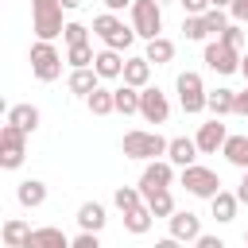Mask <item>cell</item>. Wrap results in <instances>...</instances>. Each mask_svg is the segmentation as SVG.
<instances>
[{
  "label": "cell",
  "mask_w": 248,
  "mask_h": 248,
  "mask_svg": "<svg viewBox=\"0 0 248 248\" xmlns=\"http://www.w3.org/2000/svg\"><path fill=\"white\" fill-rule=\"evenodd\" d=\"M31 31H35L39 39L54 43V39L66 31V23H62V4H58V0H31Z\"/></svg>",
  "instance_id": "cell-1"
},
{
  "label": "cell",
  "mask_w": 248,
  "mask_h": 248,
  "mask_svg": "<svg viewBox=\"0 0 248 248\" xmlns=\"http://www.w3.org/2000/svg\"><path fill=\"white\" fill-rule=\"evenodd\" d=\"M167 147H170V140H163L159 132H124V140H120V151L128 159H143V163L167 155Z\"/></svg>",
  "instance_id": "cell-2"
},
{
  "label": "cell",
  "mask_w": 248,
  "mask_h": 248,
  "mask_svg": "<svg viewBox=\"0 0 248 248\" xmlns=\"http://www.w3.org/2000/svg\"><path fill=\"white\" fill-rule=\"evenodd\" d=\"M93 35L108 46V50H128L136 39V27H124V19H116V12H105L93 19Z\"/></svg>",
  "instance_id": "cell-3"
},
{
  "label": "cell",
  "mask_w": 248,
  "mask_h": 248,
  "mask_svg": "<svg viewBox=\"0 0 248 248\" xmlns=\"http://www.w3.org/2000/svg\"><path fill=\"white\" fill-rule=\"evenodd\" d=\"M174 85H178V105H182V112H186V116H198V112H205L209 89L202 85V74H194V70H182Z\"/></svg>",
  "instance_id": "cell-4"
},
{
  "label": "cell",
  "mask_w": 248,
  "mask_h": 248,
  "mask_svg": "<svg viewBox=\"0 0 248 248\" xmlns=\"http://www.w3.org/2000/svg\"><path fill=\"white\" fill-rule=\"evenodd\" d=\"M31 74L39 81H58L62 78V54L54 50V43H46V39L31 43Z\"/></svg>",
  "instance_id": "cell-5"
},
{
  "label": "cell",
  "mask_w": 248,
  "mask_h": 248,
  "mask_svg": "<svg viewBox=\"0 0 248 248\" xmlns=\"http://www.w3.org/2000/svg\"><path fill=\"white\" fill-rule=\"evenodd\" d=\"M132 27L140 39H159V31H163L159 0H132Z\"/></svg>",
  "instance_id": "cell-6"
},
{
  "label": "cell",
  "mask_w": 248,
  "mask_h": 248,
  "mask_svg": "<svg viewBox=\"0 0 248 248\" xmlns=\"http://www.w3.org/2000/svg\"><path fill=\"white\" fill-rule=\"evenodd\" d=\"M27 155V132L16 128V124H4L0 128V167L4 170H16Z\"/></svg>",
  "instance_id": "cell-7"
},
{
  "label": "cell",
  "mask_w": 248,
  "mask_h": 248,
  "mask_svg": "<svg viewBox=\"0 0 248 248\" xmlns=\"http://www.w3.org/2000/svg\"><path fill=\"white\" fill-rule=\"evenodd\" d=\"M170 182H174V163H170V159H151V163L143 167V174H140V194H143V202H147L155 190H170Z\"/></svg>",
  "instance_id": "cell-8"
},
{
  "label": "cell",
  "mask_w": 248,
  "mask_h": 248,
  "mask_svg": "<svg viewBox=\"0 0 248 248\" xmlns=\"http://www.w3.org/2000/svg\"><path fill=\"white\" fill-rule=\"evenodd\" d=\"M205 66L213 70V74H236L240 70V50L236 46H229V43H221V39H213V43H205Z\"/></svg>",
  "instance_id": "cell-9"
},
{
  "label": "cell",
  "mask_w": 248,
  "mask_h": 248,
  "mask_svg": "<svg viewBox=\"0 0 248 248\" xmlns=\"http://www.w3.org/2000/svg\"><path fill=\"white\" fill-rule=\"evenodd\" d=\"M182 186L194 194V198H213V194H221V178H217V170H209V167H182Z\"/></svg>",
  "instance_id": "cell-10"
},
{
  "label": "cell",
  "mask_w": 248,
  "mask_h": 248,
  "mask_svg": "<svg viewBox=\"0 0 248 248\" xmlns=\"http://www.w3.org/2000/svg\"><path fill=\"white\" fill-rule=\"evenodd\" d=\"M140 116H143L147 124H167V116H170V101H167V93H163L159 85L140 89Z\"/></svg>",
  "instance_id": "cell-11"
},
{
  "label": "cell",
  "mask_w": 248,
  "mask_h": 248,
  "mask_svg": "<svg viewBox=\"0 0 248 248\" xmlns=\"http://www.w3.org/2000/svg\"><path fill=\"white\" fill-rule=\"evenodd\" d=\"M167 221H170V236H178L182 244H194L202 236V217L190 213V209H174Z\"/></svg>",
  "instance_id": "cell-12"
},
{
  "label": "cell",
  "mask_w": 248,
  "mask_h": 248,
  "mask_svg": "<svg viewBox=\"0 0 248 248\" xmlns=\"http://www.w3.org/2000/svg\"><path fill=\"white\" fill-rule=\"evenodd\" d=\"M194 140H198V151H202V155H217V151L225 147L229 132H225L221 116H213L209 124H202V128H198V136H194Z\"/></svg>",
  "instance_id": "cell-13"
},
{
  "label": "cell",
  "mask_w": 248,
  "mask_h": 248,
  "mask_svg": "<svg viewBox=\"0 0 248 248\" xmlns=\"http://www.w3.org/2000/svg\"><path fill=\"white\" fill-rule=\"evenodd\" d=\"M198 140H190V136H174L170 140V147H167V159L174 163V167H194L198 163Z\"/></svg>",
  "instance_id": "cell-14"
},
{
  "label": "cell",
  "mask_w": 248,
  "mask_h": 248,
  "mask_svg": "<svg viewBox=\"0 0 248 248\" xmlns=\"http://www.w3.org/2000/svg\"><path fill=\"white\" fill-rule=\"evenodd\" d=\"M23 248H70V236L62 229L46 225V229H31L27 240H23Z\"/></svg>",
  "instance_id": "cell-15"
},
{
  "label": "cell",
  "mask_w": 248,
  "mask_h": 248,
  "mask_svg": "<svg viewBox=\"0 0 248 248\" xmlns=\"http://www.w3.org/2000/svg\"><path fill=\"white\" fill-rule=\"evenodd\" d=\"M105 221H108V217H105V205H101V202H81V205H78V229H81V232H101Z\"/></svg>",
  "instance_id": "cell-16"
},
{
  "label": "cell",
  "mask_w": 248,
  "mask_h": 248,
  "mask_svg": "<svg viewBox=\"0 0 248 248\" xmlns=\"http://www.w3.org/2000/svg\"><path fill=\"white\" fill-rule=\"evenodd\" d=\"M16 198H19L23 209H39V205L46 202V182H39V178H23L19 190H16Z\"/></svg>",
  "instance_id": "cell-17"
},
{
  "label": "cell",
  "mask_w": 248,
  "mask_h": 248,
  "mask_svg": "<svg viewBox=\"0 0 248 248\" xmlns=\"http://www.w3.org/2000/svg\"><path fill=\"white\" fill-rule=\"evenodd\" d=\"M93 70L101 74V78H124V58H120V50H97V58H93Z\"/></svg>",
  "instance_id": "cell-18"
},
{
  "label": "cell",
  "mask_w": 248,
  "mask_h": 248,
  "mask_svg": "<svg viewBox=\"0 0 248 248\" xmlns=\"http://www.w3.org/2000/svg\"><path fill=\"white\" fill-rule=\"evenodd\" d=\"M66 85H70V93H78V97H89V93L101 85V74H97L93 66H85V70H74Z\"/></svg>",
  "instance_id": "cell-19"
},
{
  "label": "cell",
  "mask_w": 248,
  "mask_h": 248,
  "mask_svg": "<svg viewBox=\"0 0 248 248\" xmlns=\"http://www.w3.org/2000/svg\"><path fill=\"white\" fill-rule=\"evenodd\" d=\"M124 81L136 85V89H147V81H151V62H147V58H128V62H124Z\"/></svg>",
  "instance_id": "cell-20"
},
{
  "label": "cell",
  "mask_w": 248,
  "mask_h": 248,
  "mask_svg": "<svg viewBox=\"0 0 248 248\" xmlns=\"http://www.w3.org/2000/svg\"><path fill=\"white\" fill-rule=\"evenodd\" d=\"M8 124H16V128H23L27 136L39 128V108L35 105H12L8 108Z\"/></svg>",
  "instance_id": "cell-21"
},
{
  "label": "cell",
  "mask_w": 248,
  "mask_h": 248,
  "mask_svg": "<svg viewBox=\"0 0 248 248\" xmlns=\"http://www.w3.org/2000/svg\"><path fill=\"white\" fill-rule=\"evenodd\" d=\"M236 205H240V198H236V194H229V190H221V194H213V198H209V209H213V217H217L221 225L236 217Z\"/></svg>",
  "instance_id": "cell-22"
},
{
  "label": "cell",
  "mask_w": 248,
  "mask_h": 248,
  "mask_svg": "<svg viewBox=\"0 0 248 248\" xmlns=\"http://www.w3.org/2000/svg\"><path fill=\"white\" fill-rule=\"evenodd\" d=\"M221 155H225L232 167L248 170V136H229V140H225V147H221Z\"/></svg>",
  "instance_id": "cell-23"
},
{
  "label": "cell",
  "mask_w": 248,
  "mask_h": 248,
  "mask_svg": "<svg viewBox=\"0 0 248 248\" xmlns=\"http://www.w3.org/2000/svg\"><path fill=\"white\" fill-rule=\"evenodd\" d=\"M85 105H89L93 116H108V112H116V97H112V89H105V85H97V89L85 97Z\"/></svg>",
  "instance_id": "cell-24"
},
{
  "label": "cell",
  "mask_w": 248,
  "mask_h": 248,
  "mask_svg": "<svg viewBox=\"0 0 248 248\" xmlns=\"http://www.w3.org/2000/svg\"><path fill=\"white\" fill-rule=\"evenodd\" d=\"M232 105H236V93H232V89H225V85H221V89H209L205 108H209L213 116H229V112H232Z\"/></svg>",
  "instance_id": "cell-25"
},
{
  "label": "cell",
  "mask_w": 248,
  "mask_h": 248,
  "mask_svg": "<svg viewBox=\"0 0 248 248\" xmlns=\"http://www.w3.org/2000/svg\"><path fill=\"white\" fill-rule=\"evenodd\" d=\"M151 221H155V213L147 209V202H143L140 209H132V213H124V229H128L132 236H143V232L151 229Z\"/></svg>",
  "instance_id": "cell-26"
},
{
  "label": "cell",
  "mask_w": 248,
  "mask_h": 248,
  "mask_svg": "<svg viewBox=\"0 0 248 248\" xmlns=\"http://www.w3.org/2000/svg\"><path fill=\"white\" fill-rule=\"evenodd\" d=\"M143 58L155 62V66H167V62L174 58V43L163 39V35H159V39H147V54H143Z\"/></svg>",
  "instance_id": "cell-27"
},
{
  "label": "cell",
  "mask_w": 248,
  "mask_h": 248,
  "mask_svg": "<svg viewBox=\"0 0 248 248\" xmlns=\"http://www.w3.org/2000/svg\"><path fill=\"white\" fill-rule=\"evenodd\" d=\"M112 97H116V112H124V116H132V112H140V89L136 85H120V89H112Z\"/></svg>",
  "instance_id": "cell-28"
},
{
  "label": "cell",
  "mask_w": 248,
  "mask_h": 248,
  "mask_svg": "<svg viewBox=\"0 0 248 248\" xmlns=\"http://www.w3.org/2000/svg\"><path fill=\"white\" fill-rule=\"evenodd\" d=\"M112 202H116V209H120V213H132V209H140V205H143V194H140V186H116Z\"/></svg>",
  "instance_id": "cell-29"
},
{
  "label": "cell",
  "mask_w": 248,
  "mask_h": 248,
  "mask_svg": "<svg viewBox=\"0 0 248 248\" xmlns=\"http://www.w3.org/2000/svg\"><path fill=\"white\" fill-rule=\"evenodd\" d=\"M27 232H31V225H27V221H19V217L4 221V244H8V248H23Z\"/></svg>",
  "instance_id": "cell-30"
},
{
  "label": "cell",
  "mask_w": 248,
  "mask_h": 248,
  "mask_svg": "<svg viewBox=\"0 0 248 248\" xmlns=\"http://www.w3.org/2000/svg\"><path fill=\"white\" fill-rule=\"evenodd\" d=\"M93 58H97V54H93V46H89V43H78V46H70V50H66V62H70L74 70L93 66Z\"/></svg>",
  "instance_id": "cell-31"
},
{
  "label": "cell",
  "mask_w": 248,
  "mask_h": 248,
  "mask_svg": "<svg viewBox=\"0 0 248 248\" xmlns=\"http://www.w3.org/2000/svg\"><path fill=\"white\" fill-rule=\"evenodd\" d=\"M147 209H151L155 217H170V213H174V198H170V190H155V194L147 198Z\"/></svg>",
  "instance_id": "cell-32"
},
{
  "label": "cell",
  "mask_w": 248,
  "mask_h": 248,
  "mask_svg": "<svg viewBox=\"0 0 248 248\" xmlns=\"http://www.w3.org/2000/svg\"><path fill=\"white\" fill-rule=\"evenodd\" d=\"M182 35H186L190 43H202V39L209 35V31H205V19H202V16H186V19H182Z\"/></svg>",
  "instance_id": "cell-33"
},
{
  "label": "cell",
  "mask_w": 248,
  "mask_h": 248,
  "mask_svg": "<svg viewBox=\"0 0 248 248\" xmlns=\"http://www.w3.org/2000/svg\"><path fill=\"white\" fill-rule=\"evenodd\" d=\"M202 19H205V31H209V35H221V31L229 27V16H225V8H209Z\"/></svg>",
  "instance_id": "cell-34"
},
{
  "label": "cell",
  "mask_w": 248,
  "mask_h": 248,
  "mask_svg": "<svg viewBox=\"0 0 248 248\" xmlns=\"http://www.w3.org/2000/svg\"><path fill=\"white\" fill-rule=\"evenodd\" d=\"M62 39H66V46H78V43H89V27H85V23H66V31H62Z\"/></svg>",
  "instance_id": "cell-35"
},
{
  "label": "cell",
  "mask_w": 248,
  "mask_h": 248,
  "mask_svg": "<svg viewBox=\"0 0 248 248\" xmlns=\"http://www.w3.org/2000/svg\"><path fill=\"white\" fill-rule=\"evenodd\" d=\"M217 39H221V43H229V46H236V50H240V46H244V23H229V27H225V31H221V35H217Z\"/></svg>",
  "instance_id": "cell-36"
},
{
  "label": "cell",
  "mask_w": 248,
  "mask_h": 248,
  "mask_svg": "<svg viewBox=\"0 0 248 248\" xmlns=\"http://www.w3.org/2000/svg\"><path fill=\"white\" fill-rule=\"evenodd\" d=\"M178 4H182V8H186V16H205V12H209V8H213V4H209V0H178Z\"/></svg>",
  "instance_id": "cell-37"
},
{
  "label": "cell",
  "mask_w": 248,
  "mask_h": 248,
  "mask_svg": "<svg viewBox=\"0 0 248 248\" xmlns=\"http://www.w3.org/2000/svg\"><path fill=\"white\" fill-rule=\"evenodd\" d=\"M70 248H101V240H97V232H78L70 240Z\"/></svg>",
  "instance_id": "cell-38"
},
{
  "label": "cell",
  "mask_w": 248,
  "mask_h": 248,
  "mask_svg": "<svg viewBox=\"0 0 248 248\" xmlns=\"http://www.w3.org/2000/svg\"><path fill=\"white\" fill-rule=\"evenodd\" d=\"M229 12H232V19H236V23H248V0H232V8H229Z\"/></svg>",
  "instance_id": "cell-39"
},
{
  "label": "cell",
  "mask_w": 248,
  "mask_h": 248,
  "mask_svg": "<svg viewBox=\"0 0 248 248\" xmlns=\"http://www.w3.org/2000/svg\"><path fill=\"white\" fill-rule=\"evenodd\" d=\"M194 248H225V240H221V236H209V232H202V236L194 240Z\"/></svg>",
  "instance_id": "cell-40"
},
{
  "label": "cell",
  "mask_w": 248,
  "mask_h": 248,
  "mask_svg": "<svg viewBox=\"0 0 248 248\" xmlns=\"http://www.w3.org/2000/svg\"><path fill=\"white\" fill-rule=\"evenodd\" d=\"M232 112H236V116H248V85L236 93V105H232Z\"/></svg>",
  "instance_id": "cell-41"
},
{
  "label": "cell",
  "mask_w": 248,
  "mask_h": 248,
  "mask_svg": "<svg viewBox=\"0 0 248 248\" xmlns=\"http://www.w3.org/2000/svg\"><path fill=\"white\" fill-rule=\"evenodd\" d=\"M155 248H182V240L178 236H163V240H155Z\"/></svg>",
  "instance_id": "cell-42"
},
{
  "label": "cell",
  "mask_w": 248,
  "mask_h": 248,
  "mask_svg": "<svg viewBox=\"0 0 248 248\" xmlns=\"http://www.w3.org/2000/svg\"><path fill=\"white\" fill-rule=\"evenodd\" d=\"M236 198L248 205V170H244V178H240V186H236Z\"/></svg>",
  "instance_id": "cell-43"
},
{
  "label": "cell",
  "mask_w": 248,
  "mask_h": 248,
  "mask_svg": "<svg viewBox=\"0 0 248 248\" xmlns=\"http://www.w3.org/2000/svg\"><path fill=\"white\" fill-rule=\"evenodd\" d=\"M108 12H120V8H132V0H105Z\"/></svg>",
  "instance_id": "cell-44"
},
{
  "label": "cell",
  "mask_w": 248,
  "mask_h": 248,
  "mask_svg": "<svg viewBox=\"0 0 248 248\" xmlns=\"http://www.w3.org/2000/svg\"><path fill=\"white\" fill-rule=\"evenodd\" d=\"M58 4H62L66 12H74V8H81V0H58Z\"/></svg>",
  "instance_id": "cell-45"
},
{
  "label": "cell",
  "mask_w": 248,
  "mask_h": 248,
  "mask_svg": "<svg viewBox=\"0 0 248 248\" xmlns=\"http://www.w3.org/2000/svg\"><path fill=\"white\" fill-rule=\"evenodd\" d=\"M213 8H232V0H209Z\"/></svg>",
  "instance_id": "cell-46"
},
{
  "label": "cell",
  "mask_w": 248,
  "mask_h": 248,
  "mask_svg": "<svg viewBox=\"0 0 248 248\" xmlns=\"http://www.w3.org/2000/svg\"><path fill=\"white\" fill-rule=\"evenodd\" d=\"M240 74H244V81H248V54L240 58Z\"/></svg>",
  "instance_id": "cell-47"
},
{
  "label": "cell",
  "mask_w": 248,
  "mask_h": 248,
  "mask_svg": "<svg viewBox=\"0 0 248 248\" xmlns=\"http://www.w3.org/2000/svg\"><path fill=\"white\" fill-rule=\"evenodd\" d=\"M244 244H248V229H244Z\"/></svg>",
  "instance_id": "cell-48"
},
{
  "label": "cell",
  "mask_w": 248,
  "mask_h": 248,
  "mask_svg": "<svg viewBox=\"0 0 248 248\" xmlns=\"http://www.w3.org/2000/svg\"><path fill=\"white\" fill-rule=\"evenodd\" d=\"M159 4H167V0H159Z\"/></svg>",
  "instance_id": "cell-49"
}]
</instances>
